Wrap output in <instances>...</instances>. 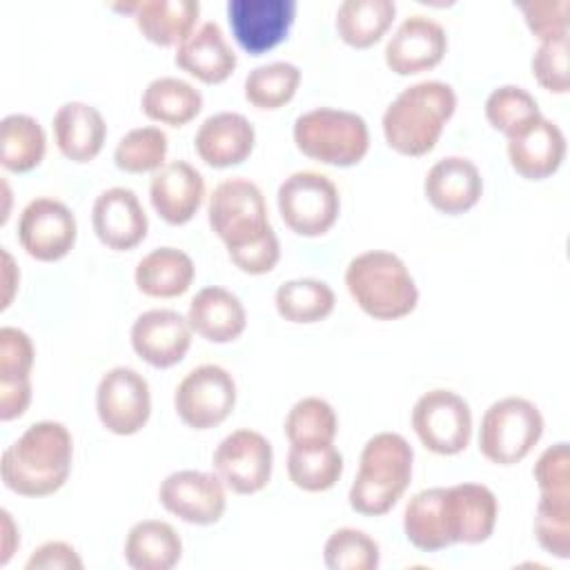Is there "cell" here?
Returning a JSON list of instances; mask_svg holds the SVG:
<instances>
[{"label": "cell", "mask_w": 570, "mask_h": 570, "mask_svg": "<svg viewBox=\"0 0 570 570\" xmlns=\"http://www.w3.org/2000/svg\"><path fill=\"white\" fill-rule=\"evenodd\" d=\"M11 269H13V258L9 252H4V285H7V292H4V298H2V307L9 305L11 301V292H13V281H11Z\"/></svg>", "instance_id": "obj_49"}, {"label": "cell", "mask_w": 570, "mask_h": 570, "mask_svg": "<svg viewBox=\"0 0 570 570\" xmlns=\"http://www.w3.org/2000/svg\"><path fill=\"white\" fill-rule=\"evenodd\" d=\"M96 410L109 432L120 436L136 434L151 412L147 379L134 367H111L98 383Z\"/></svg>", "instance_id": "obj_12"}, {"label": "cell", "mask_w": 570, "mask_h": 570, "mask_svg": "<svg viewBox=\"0 0 570 570\" xmlns=\"http://www.w3.org/2000/svg\"><path fill=\"white\" fill-rule=\"evenodd\" d=\"M47 136L40 122L27 114H9L0 122V163L9 171H31L40 165Z\"/></svg>", "instance_id": "obj_34"}, {"label": "cell", "mask_w": 570, "mask_h": 570, "mask_svg": "<svg viewBox=\"0 0 570 570\" xmlns=\"http://www.w3.org/2000/svg\"><path fill=\"white\" fill-rule=\"evenodd\" d=\"M207 218L227 252L249 247L274 229L267 218V205L256 183L247 178H227L209 196Z\"/></svg>", "instance_id": "obj_6"}, {"label": "cell", "mask_w": 570, "mask_h": 570, "mask_svg": "<svg viewBox=\"0 0 570 570\" xmlns=\"http://www.w3.org/2000/svg\"><path fill=\"white\" fill-rule=\"evenodd\" d=\"M543 434V416L539 407L521 396L494 401L479 428V450L499 465L519 463L537 445Z\"/></svg>", "instance_id": "obj_7"}, {"label": "cell", "mask_w": 570, "mask_h": 570, "mask_svg": "<svg viewBox=\"0 0 570 570\" xmlns=\"http://www.w3.org/2000/svg\"><path fill=\"white\" fill-rule=\"evenodd\" d=\"M532 73L543 89L554 94L568 91V36L539 42L532 56Z\"/></svg>", "instance_id": "obj_43"}, {"label": "cell", "mask_w": 570, "mask_h": 570, "mask_svg": "<svg viewBox=\"0 0 570 570\" xmlns=\"http://www.w3.org/2000/svg\"><path fill=\"white\" fill-rule=\"evenodd\" d=\"M394 13V0H345L336 11V31L347 45L365 49L383 38Z\"/></svg>", "instance_id": "obj_35"}, {"label": "cell", "mask_w": 570, "mask_h": 570, "mask_svg": "<svg viewBox=\"0 0 570 570\" xmlns=\"http://www.w3.org/2000/svg\"><path fill=\"white\" fill-rule=\"evenodd\" d=\"M183 557L178 532L158 519H142L131 525L125 541V559L134 570H169Z\"/></svg>", "instance_id": "obj_30"}, {"label": "cell", "mask_w": 570, "mask_h": 570, "mask_svg": "<svg viewBox=\"0 0 570 570\" xmlns=\"http://www.w3.org/2000/svg\"><path fill=\"white\" fill-rule=\"evenodd\" d=\"M163 508L194 525L216 523L227 505L225 483L200 470H178L165 476L158 490Z\"/></svg>", "instance_id": "obj_15"}, {"label": "cell", "mask_w": 570, "mask_h": 570, "mask_svg": "<svg viewBox=\"0 0 570 570\" xmlns=\"http://www.w3.org/2000/svg\"><path fill=\"white\" fill-rule=\"evenodd\" d=\"M343 472V456L332 441L292 443L287 452L289 481L307 492L330 490Z\"/></svg>", "instance_id": "obj_33"}, {"label": "cell", "mask_w": 570, "mask_h": 570, "mask_svg": "<svg viewBox=\"0 0 570 570\" xmlns=\"http://www.w3.org/2000/svg\"><path fill=\"white\" fill-rule=\"evenodd\" d=\"M445 512L454 543H483L494 532L499 503L488 485L456 483L445 488Z\"/></svg>", "instance_id": "obj_21"}, {"label": "cell", "mask_w": 570, "mask_h": 570, "mask_svg": "<svg viewBox=\"0 0 570 570\" xmlns=\"http://www.w3.org/2000/svg\"><path fill=\"white\" fill-rule=\"evenodd\" d=\"M412 428L421 443L436 454L465 450L472 434V412L463 396L452 390H430L412 407Z\"/></svg>", "instance_id": "obj_10"}, {"label": "cell", "mask_w": 570, "mask_h": 570, "mask_svg": "<svg viewBox=\"0 0 570 570\" xmlns=\"http://www.w3.org/2000/svg\"><path fill=\"white\" fill-rule=\"evenodd\" d=\"M403 530L407 541L423 552H439L452 546L445 512V488H428L416 492L403 512Z\"/></svg>", "instance_id": "obj_29"}, {"label": "cell", "mask_w": 570, "mask_h": 570, "mask_svg": "<svg viewBox=\"0 0 570 570\" xmlns=\"http://www.w3.org/2000/svg\"><path fill=\"white\" fill-rule=\"evenodd\" d=\"M336 430L338 421L334 407L318 396H305L296 401L285 416V434L289 443L334 441Z\"/></svg>", "instance_id": "obj_39"}, {"label": "cell", "mask_w": 570, "mask_h": 570, "mask_svg": "<svg viewBox=\"0 0 570 570\" xmlns=\"http://www.w3.org/2000/svg\"><path fill=\"white\" fill-rule=\"evenodd\" d=\"M539 116V105L530 91L517 85L497 87L485 100V118L501 134L510 136Z\"/></svg>", "instance_id": "obj_42"}, {"label": "cell", "mask_w": 570, "mask_h": 570, "mask_svg": "<svg viewBox=\"0 0 570 570\" xmlns=\"http://www.w3.org/2000/svg\"><path fill=\"white\" fill-rule=\"evenodd\" d=\"M534 481L541 494H566L570 492V448L566 441H559L543 450L534 463Z\"/></svg>", "instance_id": "obj_44"}, {"label": "cell", "mask_w": 570, "mask_h": 570, "mask_svg": "<svg viewBox=\"0 0 570 570\" xmlns=\"http://www.w3.org/2000/svg\"><path fill=\"white\" fill-rule=\"evenodd\" d=\"M296 0H229L227 20L236 42L261 56L281 45L294 22Z\"/></svg>", "instance_id": "obj_14"}, {"label": "cell", "mask_w": 570, "mask_h": 570, "mask_svg": "<svg viewBox=\"0 0 570 570\" xmlns=\"http://www.w3.org/2000/svg\"><path fill=\"white\" fill-rule=\"evenodd\" d=\"M187 321L196 334L212 343L238 338L247 325V314L236 294L225 287H203L187 309Z\"/></svg>", "instance_id": "obj_26"}, {"label": "cell", "mask_w": 570, "mask_h": 570, "mask_svg": "<svg viewBox=\"0 0 570 570\" xmlns=\"http://www.w3.org/2000/svg\"><path fill=\"white\" fill-rule=\"evenodd\" d=\"M423 191L434 209L456 216L476 205L483 191V180L479 167L470 158L445 156L425 174Z\"/></svg>", "instance_id": "obj_22"}, {"label": "cell", "mask_w": 570, "mask_h": 570, "mask_svg": "<svg viewBox=\"0 0 570 570\" xmlns=\"http://www.w3.org/2000/svg\"><path fill=\"white\" fill-rule=\"evenodd\" d=\"M236 403L232 374L214 363H205L185 374L174 394L180 421L194 430H209L223 423Z\"/></svg>", "instance_id": "obj_9"}, {"label": "cell", "mask_w": 570, "mask_h": 570, "mask_svg": "<svg viewBox=\"0 0 570 570\" xmlns=\"http://www.w3.org/2000/svg\"><path fill=\"white\" fill-rule=\"evenodd\" d=\"M414 450L396 432H379L361 450L358 472L350 488V505L358 514L390 512L412 479Z\"/></svg>", "instance_id": "obj_3"}, {"label": "cell", "mask_w": 570, "mask_h": 570, "mask_svg": "<svg viewBox=\"0 0 570 570\" xmlns=\"http://www.w3.org/2000/svg\"><path fill=\"white\" fill-rule=\"evenodd\" d=\"M272 445L256 430H236L214 450L212 465L218 479L236 494H254L269 483Z\"/></svg>", "instance_id": "obj_11"}, {"label": "cell", "mask_w": 570, "mask_h": 570, "mask_svg": "<svg viewBox=\"0 0 570 570\" xmlns=\"http://www.w3.org/2000/svg\"><path fill=\"white\" fill-rule=\"evenodd\" d=\"M140 107L147 118L171 127L187 125L203 109L200 91L174 76L154 78L140 98Z\"/></svg>", "instance_id": "obj_32"}, {"label": "cell", "mask_w": 570, "mask_h": 570, "mask_svg": "<svg viewBox=\"0 0 570 570\" xmlns=\"http://www.w3.org/2000/svg\"><path fill=\"white\" fill-rule=\"evenodd\" d=\"M167 156V136L160 127H136L127 131L116 149L114 163L127 174L158 171L165 165Z\"/></svg>", "instance_id": "obj_38"}, {"label": "cell", "mask_w": 570, "mask_h": 570, "mask_svg": "<svg viewBox=\"0 0 570 570\" xmlns=\"http://www.w3.org/2000/svg\"><path fill=\"white\" fill-rule=\"evenodd\" d=\"M205 196L200 171L187 160H169L151 176L149 200L158 216L169 225H183L194 218Z\"/></svg>", "instance_id": "obj_20"}, {"label": "cell", "mask_w": 570, "mask_h": 570, "mask_svg": "<svg viewBox=\"0 0 570 570\" xmlns=\"http://www.w3.org/2000/svg\"><path fill=\"white\" fill-rule=\"evenodd\" d=\"M563 156V131L541 114L508 136L510 165L528 180H541L554 174L561 167Z\"/></svg>", "instance_id": "obj_17"}, {"label": "cell", "mask_w": 570, "mask_h": 570, "mask_svg": "<svg viewBox=\"0 0 570 570\" xmlns=\"http://www.w3.org/2000/svg\"><path fill=\"white\" fill-rule=\"evenodd\" d=\"M301 71L296 65L276 60L252 69L245 78V98L258 109H278L289 102L298 89Z\"/></svg>", "instance_id": "obj_37"}, {"label": "cell", "mask_w": 570, "mask_h": 570, "mask_svg": "<svg viewBox=\"0 0 570 570\" xmlns=\"http://www.w3.org/2000/svg\"><path fill=\"white\" fill-rule=\"evenodd\" d=\"M345 285L356 305L379 321H392L416 307L419 289L405 263L383 249L354 256L345 269Z\"/></svg>", "instance_id": "obj_4"}, {"label": "cell", "mask_w": 570, "mask_h": 570, "mask_svg": "<svg viewBox=\"0 0 570 570\" xmlns=\"http://www.w3.org/2000/svg\"><path fill=\"white\" fill-rule=\"evenodd\" d=\"M454 109L456 94L448 82L423 80L410 85L383 114L385 140L403 156H423L434 149Z\"/></svg>", "instance_id": "obj_2"}, {"label": "cell", "mask_w": 570, "mask_h": 570, "mask_svg": "<svg viewBox=\"0 0 570 570\" xmlns=\"http://www.w3.org/2000/svg\"><path fill=\"white\" fill-rule=\"evenodd\" d=\"M191 345V325L176 309H147L131 325L134 352L154 367H171Z\"/></svg>", "instance_id": "obj_16"}, {"label": "cell", "mask_w": 570, "mask_h": 570, "mask_svg": "<svg viewBox=\"0 0 570 570\" xmlns=\"http://www.w3.org/2000/svg\"><path fill=\"white\" fill-rule=\"evenodd\" d=\"M534 534L548 554L559 559L570 557V492L541 494L534 514Z\"/></svg>", "instance_id": "obj_41"}, {"label": "cell", "mask_w": 570, "mask_h": 570, "mask_svg": "<svg viewBox=\"0 0 570 570\" xmlns=\"http://www.w3.org/2000/svg\"><path fill=\"white\" fill-rule=\"evenodd\" d=\"M27 570H69L82 568V559L78 557V552L65 543V541H47L40 548L33 550V554L27 559Z\"/></svg>", "instance_id": "obj_47"}, {"label": "cell", "mask_w": 570, "mask_h": 570, "mask_svg": "<svg viewBox=\"0 0 570 570\" xmlns=\"http://www.w3.org/2000/svg\"><path fill=\"white\" fill-rule=\"evenodd\" d=\"M116 9L134 13L142 36L156 45H180L196 27L200 4L196 0H140L116 4Z\"/></svg>", "instance_id": "obj_28"}, {"label": "cell", "mask_w": 570, "mask_h": 570, "mask_svg": "<svg viewBox=\"0 0 570 570\" xmlns=\"http://www.w3.org/2000/svg\"><path fill=\"white\" fill-rule=\"evenodd\" d=\"M232 263L240 269V272H247V274H265L269 269H274V265L278 263V256H281V247H278V238H276V232H272L269 236H265L263 240L249 245V247H243V249H234V252H227Z\"/></svg>", "instance_id": "obj_46"}, {"label": "cell", "mask_w": 570, "mask_h": 570, "mask_svg": "<svg viewBox=\"0 0 570 570\" xmlns=\"http://www.w3.org/2000/svg\"><path fill=\"white\" fill-rule=\"evenodd\" d=\"M31 338L11 325L0 330V419L11 421L20 416L31 401Z\"/></svg>", "instance_id": "obj_23"}, {"label": "cell", "mask_w": 570, "mask_h": 570, "mask_svg": "<svg viewBox=\"0 0 570 570\" xmlns=\"http://www.w3.org/2000/svg\"><path fill=\"white\" fill-rule=\"evenodd\" d=\"M194 261L176 247H156L136 265V285L142 294L156 298L180 296L194 281Z\"/></svg>", "instance_id": "obj_31"}, {"label": "cell", "mask_w": 570, "mask_h": 570, "mask_svg": "<svg viewBox=\"0 0 570 570\" xmlns=\"http://www.w3.org/2000/svg\"><path fill=\"white\" fill-rule=\"evenodd\" d=\"M2 532H4V539H2V557H0V563L4 566V563L9 561V557L13 554L16 543H20V537H16V528H13L11 514H9L7 510H2Z\"/></svg>", "instance_id": "obj_48"}, {"label": "cell", "mask_w": 570, "mask_h": 570, "mask_svg": "<svg viewBox=\"0 0 570 570\" xmlns=\"http://www.w3.org/2000/svg\"><path fill=\"white\" fill-rule=\"evenodd\" d=\"M285 225L301 236H321L338 218L341 200L336 185L318 171H294L276 194Z\"/></svg>", "instance_id": "obj_8"}, {"label": "cell", "mask_w": 570, "mask_h": 570, "mask_svg": "<svg viewBox=\"0 0 570 570\" xmlns=\"http://www.w3.org/2000/svg\"><path fill=\"white\" fill-rule=\"evenodd\" d=\"M91 225L102 245L122 252L136 247L147 236L149 223L131 189L109 187L94 200Z\"/></svg>", "instance_id": "obj_19"}, {"label": "cell", "mask_w": 570, "mask_h": 570, "mask_svg": "<svg viewBox=\"0 0 570 570\" xmlns=\"http://www.w3.org/2000/svg\"><path fill=\"white\" fill-rule=\"evenodd\" d=\"M254 140V125L243 114L220 111L203 120L194 147L209 167H232L252 154Z\"/></svg>", "instance_id": "obj_24"}, {"label": "cell", "mask_w": 570, "mask_h": 570, "mask_svg": "<svg viewBox=\"0 0 570 570\" xmlns=\"http://www.w3.org/2000/svg\"><path fill=\"white\" fill-rule=\"evenodd\" d=\"M274 303L278 314L289 323H316L334 309L336 296L323 281L294 278L278 285Z\"/></svg>", "instance_id": "obj_36"}, {"label": "cell", "mask_w": 570, "mask_h": 570, "mask_svg": "<svg viewBox=\"0 0 570 570\" xmlns=\"http://www.w3.org/2000/svg\"><path fill=\"white\" fill-rule=\"evenodd\" d=\"M73 441L58 421L31 423L2 452V481L22 497H47L60 490L71 470Z\"/></svg>", "instance_id": "obj_1"}, {"label": "cell", "mask_w": 570, "mask_h": 570, "mask_svg": "<svg viewBox=\"0 0 570 570\" xmlns=\"http://www.w3.org/2000/svg\"><path fill=\"white\" fill-rule=\"evenodd\" d=\"M323 559L330 570H376L381 552L379 543L367 532L338 528L325 541Z\"/></svg>", "instance_id": "obj_40"}, {"label": "cell", "mask_w": 570, "mask_h": 570, "mask_svg": "<svg viewBox=\"0 0 570 570\" xmlns=\"http://www.w3.org/2000/svg\"><path fill=\"white\" fill-rule=\"evenodd\" d=\"M174 62L189 76L216 85L236 69V53L216 22H203L176 49Z\"/></svg>", "instance_id": "obj_25"}, {"label": "cell", "mask_w": 570, "mask_h": 570, "mask_svg": "<svg viewBox=\"0 0 570 570\" xmlns=\"http://www.w3.org/2000/svg\"><path fill=\"white\" fill-rule=\"evenodd\" d=\"M448 49L445 29L428 16L405 18L385 45V62L399 76L419 73L441 62Z\"/></svg>", "instance_id": "obj_18"}, {"label": "cell", "mask_w": 570, "mask_h": 570, "mask_svg": "<svg viewBox=\"0 0 570 570\" xmlns=\"http://www.w3.org/2000/svg\"><path fill=\"white\" fill-rule=\"evenodd\" d=\"M73 212L53 198H33L18 218V240L36 261H58L69 254L76 243Z\"/></svg>", "instance_id": "obj_13"}, {"label": "cell", "mask_w": 570, "mask_h": 570, "mask_svg": "<svg viewBox=\"0 0 570 570\" xmlns=\"http://www.w3.org/2000/svg\"><path fill=\"white\" fill-rule=\"evenodd\" d=\"M56 145L73 163L94 160L105 142L107 125L102 114L80 100L65 102L53 116Z\"/></svg>", "instance_id": "obj_27"}, {"label": "cell", "mask_w": 570, "mask_h": 570, "mask_svg": "<svg viewBox=\"0 0 570 570\" xmlns=\"http://www.w3.org/2000/svg\"><path fill=\"white\" fill-rule=\"evenodd\" d=\"M568 0H543V2H521L519 9L525 16L532 33L543 40H554L568 36Z\"/></svg>", "instance_id": "obj_45"}, {"label": "cell", "mask_w": 570, "mask_h": 570, "mask_svg": "<svg viewBox=\"0 0 570 570\" xmlns=\"http://www.w3.org/2000/svg\"><path fill=\"white\" fill-rule=\"evenodd\" d=\"M294 142L318 163L350 167L367 154L370 131L354 111L318 107L294 120Z\"/></svg>", "instance_id": "obj_5"}]
</instances>
